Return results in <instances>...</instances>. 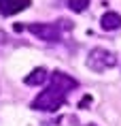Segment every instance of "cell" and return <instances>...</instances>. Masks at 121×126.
I'll use <instances>...</instances> for the list:
<instances>
[{
	"label": "cell",
	"instance_id": "cell-1",
	"mask_svg": "<svg viewBox=\"0 0 121 126\" xmlns=\"http://www.w3.org/2000/svg\"><path fill=\"white\" fill-rule=\"evenodd\" d=\"M79 86V81L70 77V75L62 73V71H55L51 75V81H49V86L45 92H40L36 98L32 100V109L34 111H57L64 103H66L68 94L70 90Z\"/></svg>",
	"mask_w": 121,
	"mask_h": 126
},
{
	"label": "cell",
	"instance_id": "cell-2",
	"mask_svg": "<svg viewBox=\"0 0 121 126\" xmlns=\"http://www.w3.org/2000/svg\"><path fill=\"white\" fill-rule=\"evenodd\" d=\"M26 28L40 41L57 43V41H62V32L72 30V24L68 19H60V24H28Z\"/></svg>",
	"mask_w": 121,
	"mask_h": 126
},
{
	"label": "cell",
	"instance_id": "cell-3",
	"mask_svg": "<svg viewBox=\"0 0 121 126\" xmlns=\"http://www.w3.org/2000/svg\"><path fill=\"white\" fill-rule=\"evenodd\" d=\"M115 64H117V56L113 51H108V49H102V47L94 49L87 58V66L94 73H104L106 68H113Z\"/></svg>",
	"mask_w": 121,
	"mask_h": 126
},
{
	"label": "cell",
	"instance_id": "cell-4",
	"mask_svg": "<svg viewBox=\"0 0 121 126\" xmlns=\"http://www.w3.org/2000/svg\"><path fill=\"white\" fill-rule=\"evenodd\" d=\"M30 4H32V0H0V15L11 17L19 11H26Z\"/></svg>",
	"mask_w": 121,
	"mask_h": 126
},
{
	"label": "cell",
	"instance_id": "cell-5",
	"mask_svg": "<svg viewBox=\"0 0 121 126\" xmlns=\"http://www.w3.org/2000/svg\"><path fill=\"white\" fill-rule=\"evenodd\" d=\"M100 24H102L104 30H108V32H110V30H119V28H121V15L115 13V11H108V13L102 15Z\"/></svg>",
	"mask_w": 121,
	"mask_h": 126
},
{
	"label": "cell",
	"instance_id": "cell-6",
	"mask_svg": "<svg viewBox=\"0 0 121 126\" xmlns=\"http://www.w3.org/2000/svg\"><path fill=\"white\" fill-rule=\"evenodd\" d=\"M47 81V68H34L32 73L28 75L26 79H23V83L26 86H40V83H45Z\"/></svg>",
	"mask_w": 121,
	"mask_h": 126
},
{
	"label": "cell",
	"instance_id": "cell-7",
	"mask_svg": "<svg viewBox=\"0 0 121 126\" xmlns=\"http://www.w3.org/2000/svg\"><path fill=\"white\" fill-rule=\"evenodd\" d=\"M68 7L72 9L74 13H83L89 7V0H68Z\"/></svg>",
	"mask_w": 121,
	"mask_h": 126
},
{
	"label": "cell",
	"instance_id": "cell-8",
	"mask_svg": "<svg viewBox=\"0 0 121 126\" xmlns=\"http://www.w3.org/2000/svg\"><path fill=\"white\" fill-rule=\"evenodd\" d=\"M89 126H96V124H89Z\"/></svg>",
	"mask_w": 121,
	"mask_h": 126
}]
</instances>
